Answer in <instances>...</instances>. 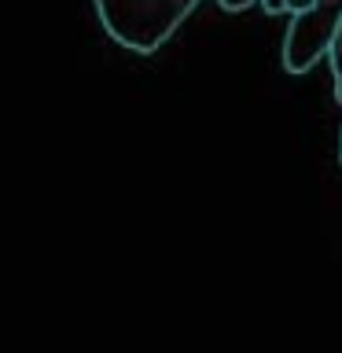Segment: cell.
Segmentation results:
<instances>
[{"instance_id": "obj_2", "label": "cell", "mask_w": 342, "mask_h": 353, "mask_svg": "<svg viewBox=\"0 0 342 353\" xmlns=\"http://www.w3.org/2000/svg\"><path fill=\"white\" fill-rule=\"evenodd\" d=\"M342 22V0H316L305 15H294L283 37V66L291 74H305L324 59L331 33Z\"/></svg>"}, {"instance_id": "obj_1", "label": "cell", "mask_w": 342, "mask_h": 353, "mask_svg": "<svg viewBox=\"0 0 342 353\" xmlns=\"http://www.w3.org/2000/svg\"><path fill=\"white\" fill-rule=\"evenodd\" d=\"M199 0H96L107 33L132 52H154L192 15Z\"/></svg>"}, {"instance_id": "obj_4", "label": "cell", "mask_w": 342, "mask_h": 353, "mask_svg": "<svg viewBox=\"0 0 342 353\" xmlns=\"http://www.w3.org/2000/svg\"><path fill=\"white\" fill-rule=\"evenodd\" d=\"M250 4H258V0H221V8H228V11H243Z\"/></svg>"}, {"instance_id": "obj_5", "label": "cell", "mask_w": 342, "mask_h": 353, "mask_svg": "<svg viewBox=\"0 0 342 353\" xmlns=\"http://www.w3.org/2000/svg\"><path fill=\"white\" fill-rule=\"evenodd\" d=\"M258 4L269 11V15H283V0H258Z\"/></svg>"}, {"instance_id": "obj_3", "label": "cell", "mask_w": 342, "mask_h": 353, "mask_svg": "<svg viewBox=\"0 0 342 353\" xmlns=\"http://www.w3.org/2000/svg\"><path fill=\"white\" fill-rule=\"evenodd\" d=\"M328 59H331V70H335V96L342 103V22L335 26V33H331V44H328Z\"/></svg>"}]
</instances>
